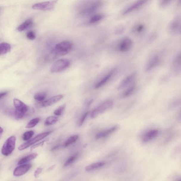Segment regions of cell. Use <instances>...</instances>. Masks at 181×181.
<instances>
[{"label": "cell", "instance_id": "74e56055", "mask_svg": "<svg viewBox=\"0 0 181 181\" xmlns=\"http://www.w3.org/2000/svg\"><path fill=\"white\" fill-rule=\"evenodd\" d=\"M42 168L40 167L36 169V170L35 171V174H34V175H35L36 178H37L39 175L42 172Z\"/></svg>", "mask_w": 181, "mask_h": 181}, {"label": "cell", "instance_id": "3957f363", "mask_svg": "<svg viewBox=\"0 0 181 181\" xmlns=\"http://www.w3.org/2000/svg\"><path fill=\"white\" fill-rule=\"evenodd\" d=\"M16 138L12 136L5 141L1 149V153L5 156H8L12 153L15 147Z\"/></svg>", "mask_w": 181, "mask_h": 181}, {"label": "cell", "instance_id": "8d00e7d4", "mask_svg": "<svg viewBox=\"0 0 181 181\" xmlns=\"http://www.w3.org/2000/svg\"><path fill=\"white\" fill-rule=\"evenodd\" d=\"M144 28V26L143 24H140L137 26V27L136 28L135 31L137 33H141L142 32Z\"/></svg>", "mask_w": 181, "mask_h": 181}, {"label": "cell", "instance_id": "277c9868", "mask_svg": "<svg viewBox=\"0 0 181 181\" xmlns=\"http://www.w3.org/2000/svg\"><path fill=\"white\" fill-rule=\"evenodd\" d=\"M70 65L69 60L65 59H60L56 61L51 67L50 71L52 73H57L67 69Z\"/></svg>", "mask_w": 181, "mask_h": 181}, {"label": "cell", "instance_id": "484cf974", "mask_svg": "<svg viewBox=\"0 0 181 181\" xmlns=\"http://www.w3.org/2000/svg\"><path fill=\"white\" fill-rule=\"evenodd\" d=\"M58 121V118L54 116H49L45 120L44 125L46 126H49L53 125L57 122Z\"/></svg>", "mask_w": 181, "mask_h": 181}, {"label": "cell", "instance_id": "60d3db41", "mask_svg": "<svg viewBox=\"0 0 181 181\" xmlns=\"http://www.w3.org/2000/svg\"><path fill=\"white\" fill-rule=\"evenodd\" d=\"M177 118L178 121L181 122V109L177 114Z\"/></svg>", "mask_w": 181, "mask_h": 181}, {"label": "cell", "instance_id": "f1b7e54d", "mask_svg": "<svg viewBox=\"0 0 181 181\" xmlns=\"http://www.w3.org/2000/svg\"><path fill=\"white\" fill-rule=\"evenodd\" d=\"M40 121V118H36L33 119L28 122L27 125L26 126V128L30 129V128H33L38 124Z\"/></svg>", "mask_w": 181, "mask_h": 181}, {"label": "cell", "instance_id": "6da1fadb", "mask_svg": "<svg viewBox=\"0 0 181 181\" xmlns=\"http://www.w3.org/2000/svg\"><path fill=\"white\" fill-rule=\"evenodd\" d=\"M73 46V44L70 41H62L55 45L51 54L54 57L65 55L70 52L72 50Z\"/></svg>", "mask_w": 181, "mask_h": 181}, {"label": "cell", "instance_id": "4dcf8cb0", "mask_svg": "<svg viewBox=\"0 0 181 181\" xmlns=\"http://www.w3.org/2000/svg\"><path fill=\"white\" fill-rule=\"evenodd\" d=\"M34 132L33 131H29L25 132L23 135L22 138L24 141H28L33 137Z\"/></svg>", "mask_w": 181, "mask_h": 181}, {"label": "cell", "instance_id": "83f0119b", "mask_svg": "<svg viewBox=\"0 0 181 181\" xmlns=\"http://www.w3.org/2000/svg\"><path fill=\"white\" fill-rule=\"evenodd\" d=\"M78 157V154H76L74 155H73L71 156V157H70L65 162V163L64 164V166L65 167H67L68 166H69L70 165H71L74 162L76 161L77 160V158Z\"/></svg>", "mask_w": 181, "mask_h": 181}, {"label": "cell", "instance_id": "ab89813d", "mask_svg": "<svg viewBox=\"0 0 181 181\" xmlns=\"http://www.w3.org/2000/svg\"><path fill=\"white\" fill-rule=\"evenodd\" d=\"M8 93V91L1 92V94H0V99H1L2 98L6 96L7 95Z\"/></svg>", "mask_w": 181, "mask_h": 181}, {"label": "cell", "instance_id": "4316f807", "mask_svg": "<svg viewBox=\"0 0 181 181\" xmlns=\"http://www.w3.org/2000/svg\"><path fill=\"white\" fill-rule=\"evenodd\" d=\"M103 15L101 14H96L92 16L89 20V23L94 24L100 21L102 19Z\"/></svg>", "mask_w": 181, "mask_h": 181}, {"label": "cell", "instance_id": "b9f144b4", "mask_svg": "<svg viewBox=\"0 0 181 181\" xmlns=\"http://www.w3.org/2000/svg\"><path fill=\"white\" fill-rule=\"evenodd\" d=\"M60 146H59L57 145V146H56L53 147V148L52 149H51V151H54L57 149L59 148Z\"/></svg>", "mask_w": 181, "mask_h": 181}, {"label": "cell", "instance_id": "9a60e30c", "mask_svg": "<svg viewBox=\"0 0 181 181\" xmlns=\"http://www.w3.org/2000/svg\"><path fill=\"white\" fill-rule=\"evenodd\" d=\"M136 73H134L131 74L124 78L118 86V90L122 89L125 88L126 87L129 86L133 83V82L135 78Z\"/></svg>", "mask_w": 181, "mask_h": 181}, {"label": "cell", "instance_id": "5b68a950", "mask_svg": "<svg viewBox=\"0 0 181 181\" xmlns=\"http://www.w3.org/2000/svg\"><path fill=\"white\" fill-rule=\"evenodd\" d=\"M52 132V131H48L39 134L34 137L33 138L30 139V140L27 141V142L24 143L18 147V149L20 151L25 149L30 146L35 144V143L38 142L39 141L42 140L48 136Z\"/></svg>", "mask_w": 181, "mask_h": 181}, {"label": "cell", "instance_id": "ba28073f", "mask_svg": "<svg viewBox=\"0 0 181 181\" xmlns=\"http://www.w3.org/2000/svg\"><path fill=\"white\" fill-rule=\"evenodd\" d=\"M102 5L101 1H95L82 10L81 12V14L84 15H87L93 14L100 8Z\"/></svg>", "mask_w": 181, "mask_h": 181}, {"label": "cell", "instance_id": "f6af8a7d", "mask_svg": "<svg viewBox=\"0 0 181 181\" xmlns=\"http://www.w3.org/2000/svg\"><path fill=\"white\" fill-rule=\"evenodd\" d=\"M180 148H181V147H180Z\"/></svg>", "mask_w": 181, "mask_h": 181}, {"label": "cell", "instance_id": "d4e9b609", "mask_svg": "<svg viewBox=\"0 0 181 181\" xmlns=\"http://www.w3.org/2000/svg\"><path fill=\"white\" fill-rule=\"evenodd\" d=\"M136 88V87L135 85V83H133L124 92L123 94L124 97H127L131 95L135 92Z\"/></svg>", "mask_w": 181, "mask_h": 181}, {"label": "cell", "instance_id": "e0dca14e", "mask_svg": "<svg viewBox=\"0 0 181 181\" xmlns=\"http://www.w3.org/2000/svg\"><path fill=\"white\" fill-rule=\"evenodd\" d=\"M115 71V70H113L96 84L95 86V88H99L106 84L113 76Z\"/></svg>", "mask_w": 181, "mask_h": 181}, {"label": "cell", "instance_id": "e575fe53", "mask_svg": "<svg viewBox=\"0 0 181 181\" xmlns=\"http://www.w3.org/2000/svg\"><path fill=\"white\" fill-rule=\"evenodd\" d=\"M88 114H89V112H88L85 113V114L83 115L82 118H80V121H79V126H81L82 125V124L84 123L85 120H86Z\"/></svg>", "mask_w": 181, "mask_h": 181}, {"label": "cell", "instance_id": "603a6c76", "mask_svg": "<svg viewBox=\"0 0 181 181\" xmlns=\"http://www.w3.org/2000/svg\"><path fill=\"white\" fill-rule=\"evenodd\" d=\"M105 164V163L104 162H99V163H93L86 166L85 170L87 171H91L103 166Z\"/></svg>", "mask_w": 181, "mask_h": 181}, {"label": "cell", "instance_id": "7bdbcfd3", "mask_svg": "<svg viewBox=\"0 0 181 181\" xmlns=\"http://www.w3.org/2000/svg\"><path fill=\"white\" fill-rule=\"evenodd\" d=\"M4 131L3 129L1 127V129H0V136H1V137L2 135L3 132Z\"/></svg>", "mask_w": 181, "mask_h": 181}, {"label": "cell", "instance_id": "30bf717a", "mask_svg": "<svg viewBox=\"0 0 181 181\" xmlns=\"http://www.w3.org/2000/svg\"><path fill=\"white\" fill-rule=\"evenodd\" d=\"M30 164H23L16 167L13 172V175L15 177L22 176L27 173L32 167Z\"/></svg>", "mask_w": 181, "mask_h": 181}, {"label": "cell", "instance_id": "f35d334b", "mask_svg": "<svg viewBox=\"0 0 181 181\" xmlns=\"http://www.w3.org/2000/svg\"><path fill=\"white\" fill-rule=\"evenodd\" d=\"M181 103V99H179L175 100L174 102L171 104V107H174L177 106V105H179Z\"/></svg>", "mask_w": 181, "mask_h": 181}, {"label": "cell", "instance_id": "8992f818", "mask_svg": "<svg viewBox=\"0 0 181 181\" xmlns=\"http://www.w3.org/2000/svg\"><path fill=\"white\" fill-rule=\"evenodd\" d=\"M113 105L112 101H107L94 109L90 113V117L95 118L105 111L111 108Z\"/></svg>", "mask_w": 181, "mask_h": 181}, {"label": "cell", "instance_id": "d590c367", "mask_svg": "<svg viewBox=\"0 0 181 181\" xmlns=\"http://www.w3.org/2000/svg\"><path fill=\"white\" fill-rule=\"evenodd\" d=\"M46 140H45L44 141H41V142L38 143L37 144H36L35 145H34L32 146L31 148V150H32L36 148H37V147H38L39 146H42L44 144V143L45 142H46Z\"/></svg>", "mask_w": 181, "mask_h": 181}, {"label": "cell", "instance_id": "1f68e13d", "mask_svg": "<svg viewBox=\"0 0 181 181\" xmlns=\"http://www.w3.org/2000/svg\"><path fill=\"white\" fill-rule=\"evenodd\" d=\"M65 107V104H64L60 106L57 109H56L54 112V114L57 116H61Z\"/></svg>", "mask_w": 181, "mask_h": 181}, {"label": "cell", "instance_id": "cb8c5ba5", "mask_svg": "<svg viewBox=\"0 0 181 181\" xmlns=\"http://www.w3.org/2000/svg\"><path fill=\"white\" fill-rule=\"evenodd\" d=\"M79 138V135H75L71 136L66 141L63 145V146L66 148L70 146L73 143H75L78 140Z\"/></svg>", "mask_w": 181, "mask_h": 181}, {"label": "cell", "instance_id": "4fadbf2b", "mask_svg": "<svg viewBox=\"0 0 181 181\" xmlns=\"http://www.w3.org/2000/svg\"><path fill=\"white\" fill-rule=\"evenodd\" d=\"M132 45V41L131 39L124 38L120 43L119 45V50L122 52H127L131 49Z\"/></svg>", "mask_w": 181, "mask_h": 181}, {"label": "cell", "instance_id": "7402d4cb", "mask_svg": "<svg viewBox=\"0 0 181 181\" xmlns=\"http://www.w3.org/2000/svg\"><path fill=\"white\" fill-rule=\"evenodd\" d=\"M11 46L7 43L3 42L0 45V54L1 55H4L9 52L11 50Z\"/></svg>", "mask_w": 181, "mask_h": 181}, {"label": "cell", "instance_id": "52a82bcc", "mask_svg": "<svg viewBox=\"0 0 181 181\" xmlns=\"http://www.w3.org/2000/svg\"><path fill=\"white\" fill-rule=\"evenodd\" d=\"M57 1H53L36 3L32 6L35 10L43 11H51L54 8Z\"/></svg>", "mask_w": 181, "mask_h": 181}, {"label": "cell", "instance_id": "ffe728a7", "mask_svg": "<svg viewBox=\"0 0 181 181\" xmlns=\"http://www.w3.org/2000/svg\"><path fill=\"white\" fill-rule=\"evenodd\" d=\"M181 24V22L180 18L175 19L170 25V29L173 32H178Z\"/></svg>", "mask_w": 181, "mask_h": 181}, {"label": "cell", "instance_id": "7a4b0ae2", "mask_svg": "<svg viewBox=\"0 0 181 181\" xmlns=\"http://www.w3.org/2000/svg\"><path fill=\"white\" fill-rule=\"evenodd\" d=\"M13 102L15 109L13 112L14 118L17 120L21 119L27 115L29 107L18 99H14Z\"/></svg>", "mask_w": 181, "mask_h": 181}, {"label": "cell", "instance_id": "9c48e42d", "mask_svg": "<svg viewBox=\"0 0 181 181\" xmlns=\"http://www.w3.org/2000/svg\"><path fill=\"white\" fill-rule=\"evenodd\" d=\"M63 97L62 95L54 96L50 99L38 103L37 106L39 107H47L51 106L59 101Z\"/></svg>", "mask_w": 181, "mask_h": 181}, {"label": "cell", "instance_id": "ee69618b", "mask_svg": "<svg viewBox=\"0 0 181 181\" xmlns=\"http://www.w3.org/2000/svg\"><path fill=\"white\" fill-rule=\"evenodd\" d=\"M175 181H181V178H180L177 179V180H175Z\"/></svg>", "mask_w": 181, "mask_h": 181}, {"label": "cell", "instance_id": "44dd1931", "mask_svg": "<svg viewBox=\"0 0 181 181\" xmlns=\"http://www.w3.org/2000/svg\"><path fill=\"white\" fill-rule=\"evenodd\" d=\"M33 21L32 20L29 19L26 20L24 22L18 26L17 29L18 31L22 32L27 29L32 25Z\"/></svg>", "mask_w": 181, "mask_h": 181}, {"label": "cell", "instance_id": "d6a6232c", "mask_svg": "<svg viewBox=\"0 0 181 181\" xmlns=\"http://www.w3.org/2000/svg\"><path fill=\"white\" fill-rule=\"evenodd\" d=\"M26 37L30 40H33L36 38V35L35 32L33 31L28 32L26 35Z\"/></svg>", "mask_w": 181, "mask_h": 181}, {"label": "cell", "instance_id": "f546056e", "mask_svg": "<svg viewBox=\"0 0 181 181\" xmlns=\"http://www.w3.org/2000/svg\"><path fill=\"white\" fill-rule=\"evenodd\" d=\"M47 96V94L44 92L38 93L34 96V99L36 100L41 102L44 101Z\"/></svg>", "mask_w": 181, "mask_h": 181}, {"label": "cell", "instance_id": "7c38bea8", "mask_svg": "<svg viewBox=\"0 0 181 181\" xmlns=\"http://www.w3.org/2000/svg\"><path fill=\"white\" fill-rule=\"evenodd\" d=\"M171 70L175 74L181 72V53L175 57L171 66Z\"/></svg>", "mask_w": 181, "mask_h": 181}, {"label": "cell", "instance_id": "2e32d148", "mask_svg": "<svg viewBox=\"0 0 181 181\" xmlns=\"http://www.w3.org/2000/svg\"><path fill=\"white\" fill-rule=\"evenodd\" d=\"M118 126H114L105 131L100 132L96 135V139H98L108 137L116 131L118 129Z\"/></svg>", "mask_w": 181, "mask_h": 181}, {"label": "cell", "instance_id": "8fae6325", "mask_svg": "<svg viewBox=\"0 0 181 181\" xmlns=\"http://www.w3.org/2000/svg\"><path fill=\"white\" fill-rule=\"evenodd\" d=\"M161 58L159 55H156L153 56L147 63L146 67L147 71L152 70L159 65L161 62Z\"/></svg>", "mask_w": 181, "mask_h": 181}, {"label": "cell", "instance_id": "5bb4252c", "mask_svg": "<svg viewBox=\"0 0 181 181\" xmlns=\"http://www.w3.org/2000/svg\"><path fill=\"white\" fill-rule=\"evenodd\" d=\"M159 131L157 129H152L145 134L143 137L142 141L144 143H147L153 140L157 137L159 134Z\"/></svg>", "mask_w": 181, "mask_h": 181}, {"label": "cell", "instance_id": "836d02e7", "mask_svg": "<svg viewBox=\"0 0 181 181\" xmlns=\"http://www.w3.org/2000/svg\"><path fill=\"white\" fill-rule=\"evenodd\" d=\"M171 2V1H168V0L160 1L159 3V6L161 8H165V7H166Z\"/></svg>", "mask_w": 181, "mask_h": 181}, {"label": "cell", "instance_id": "d6986e66", "mask_svg": "<svg viewBox=\"0 0 181 181\" xmlns=\"http://www.w3.org/2000/svg\"><path fill=\"white\" fill-rule=\"evenodd\" d=\"M38 156V154L36 153L24 156V157L21 158L18 161V164L19 165H21L27 163L28 162L35 159V158L37 157Z\"/></svg>", "mask_w": 181, "mask_h": 181}, {"label": "cell", "instance_id": "ac0fdd59", "mask_svg": "<svg viewBox=\"0 0 181 181\" xmlns=\"http://www.w3.org/2000/svg\"><path fill=\"white\" fill-rule=\"evenodd\" d=\"M147 2L146 1H139L133 4L132 5L130 6L129 7L126 9L123 13V15H126L129 13L132 12L133 11L136 10L138 8H139L141 6L146 3Z\"/></svg>", "mask_w": 181, "mask_h": 181}]
</instances>
